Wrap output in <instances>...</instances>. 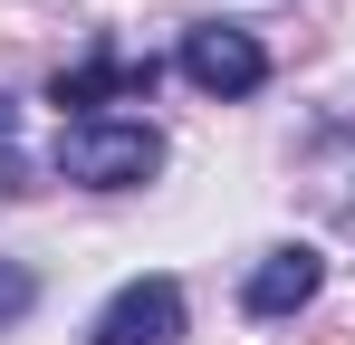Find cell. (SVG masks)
I'll list each match as a JSON object with an SVG mask.
<instances>
[{"label": "cell", "mask_w": 355, "mask_h": 345, "mask_svg": "<svg viewBox=\"0 0 355 345\" xmlns=\"http://www.w3.org/2000/svg\"><path fill=\"white\" fill-rule=\"evenodd\" d=\"M58 172L87 182V192H135V182L164 172V134H154V125H106V115H87V125L58 134Z\"/></svg>", "instance_id": "cell-1"}, {"label": "cell", "mask_w": 355, "mask_h": 345, "mask_svg": "<svg viewBox=\"0 0 355 345\" xmlns=\"http://www.w3.org/2000/svg\"><path fill=\"white\" fill-rule=\"evenodd\" d=\"M182 77H192L202 96H250V87L269 77V48H259L250 29H231V19H211V29L182 39Z\"/></svg>", "instance_id": "cell-2"}, {"label": "cell", "mask_w": 355, "mask_h": 345, "mask_svg": "<svg viewBox=\"0 0 355 345\" xmlns=\"http://www.w3.org/2000/svg\"><path fill=\"white\" fill-rule=\"evenodd\" d=\"M173 336H182V288L173 278H135V288H116V307L96 317L87 345H173Z\"/></svg>", "instance_id": "cell-3"}, {"label": "cell", "mask_w": 355, "mask_h": 345, "mask_svg": "<svg viewBox=\"0 0 355 345\" xmlns=\"http://www.w3.org/2000/svg\"><path fill=\"white\" fill-rule=\"evenodd\" d=\"M58 106H77V125H87V106H106V96H154V57H116L96 48L87 67H58V87H49Z\"/></svg>", "instance_id": "cell-4"}, {"label": "cell", "mask_w": 355, "mask_h": 345, "mask_svg": "<svg viewBox=\"0 0 355 345\" xmlns=\"http://www.w3.org/2000/svg\"><path fill=\"white\" fill-rule=\"evenodd\" d=\"M317 288H327V259H317V249H269V259L250 269V317H297Z\"/></svg>", "instance_id": "cell-5"}, {"label": "cell", "mask_w": 355, "mask_h": 345, "mask_svg": "<svg viewBox=\"0 0 355 345\" xmlns=\"http://www.w3.org/2000/svg\"><path fill=\"white\" fill-rule=\"evenodd\" d=\"M0 192H39L29 163H19V106H10V96H0Z\"/></svg>", "instance_id": "cell-6"}, {"label": "cell", "mask_w": 355, "mask_h": 345, "mask_svg": "<svg viewBox=\"0 0 355 345\" xmlns=\"http://www.w3.org/2000/svg\"><path fill=\"white\" fill-rule=\"evenodd\" d=\"M29 297H39L29 269H10V259H0V326H10V317H29Z\"/></svg>", "instance_id": "cell-7"}, {"label": "cell", "mask_w": 355, "mask_h": 345, "mask_svg": "<svg viewBox=\"0 0 355 345\" xmlns=\"http://www.w3.org/2000/svg\"><path fill=\"white\" fill-rule=\"evenodd\" d=\"M317 345H355V336H317Z\"/></svg>", "instance_id": "cell-8"}]
</instances>
